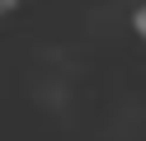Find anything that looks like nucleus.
Returning <instances> with one entry per match:
<instances>
[{"label":"nucleus","instance_id":"1","mask_svg":"<svg viewBox=\"0 0 146 141\" xmlns=\"http://www.w3.org/2000/svg\"><path fill=\"white\" fill-rule=\"evenodd\" d=\"M132 28H137V33L146 38V5H141V9H137V14H132Z\"/></svg>","mask_w":146,"mask_h":141},{"label":"nucleus","instance_id":"2","mask_svg":"<svg viewBox=\"0 0 146 141\" xmlns=\"http://www.w3.org/2000/svg\"><path fill=\"white\" fill-rule=\"evenodd\" d=\"M14 5H19V0H0V19L10 14V9H14Z\"/></svg>","mask_w":146,"mask_h":141}]
</instances>
